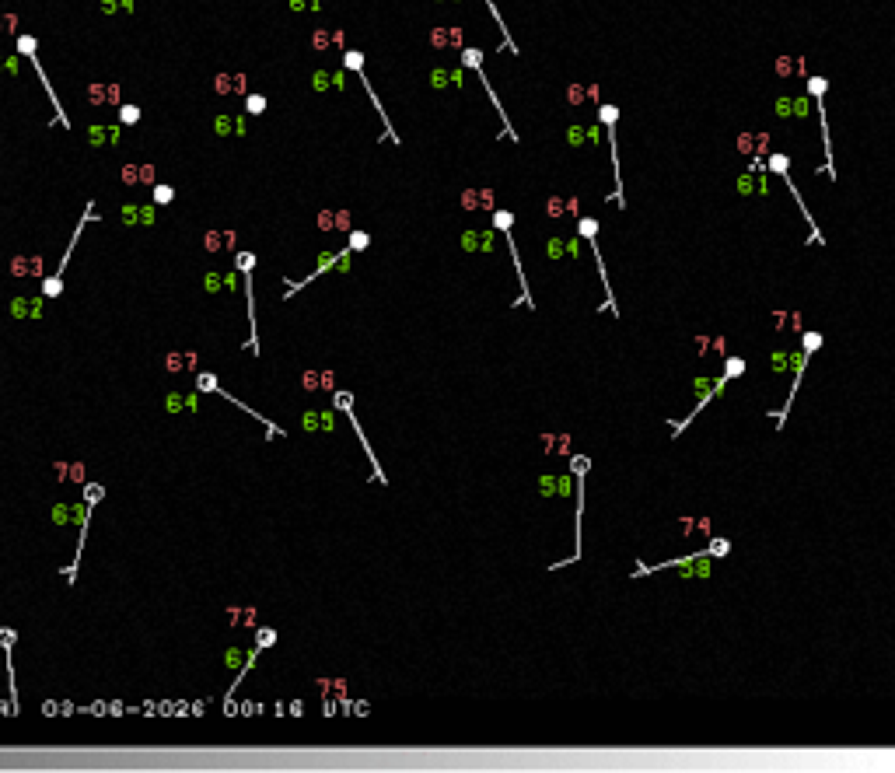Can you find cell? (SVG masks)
<instances>
[{"instance_id": "obj_1", "label": "cell", "mask_w": 895, "mask_h": 773, "mask_svg": "<svg viewBox=\"0 0 895 773\" xmlns=\"http://www.w3.org/2000/svg\"><path fill=\"white\" fill-rule=\"evenodd\" d=\"M822 347V336L819 333H804V340H801V357H797V378H794V385H790V399H787V406H783V413H776V423L783 427V420L790 413V406H794V399H797V382H801V367L808 364V357L815 354Z\"/></svg>"}, {"instance_id": "obj_2", "label": "cell", "mask_w": 895, "mask_h": 773, "mask_svg": "<svg viewBox=\"0 0 895 773\" xmlns=\"http://www.w3.org/2000/svg\"><path fill=\"white\" fill-rule=\"evenodd\" d=\"M598 119L608 130V147H612V172H616V200H623V176H619V151H616V119L619 109L616 105H598Z\"/></svg>"}, {"instance_id": "obj_3", "label": "cell", "mask_w": 895, "mask_h": 773, "mask_svg": "<svg viewBox=\"0 0 895 773\" xmlns=\"http://www.w3.org/2000/svg\"><path fill=\"white\" fill-rule=\"evenodd\" d=\"M826 88H829V84H826V77H808V95H812L815 102H822V98H826Z\"/></svg>"}, {"instance_id": "obj_4", "label": "cell", "mask_w": 895, "mask_h": 773, "mask_svg": "<svg viewBox=\"0 0 895 773\" xmlns=\"http://www.w3.org/2000/svg\"><path fill=\"white\" fill-rule=\"evenodd\" d=\"M266 109V98L262 95H248V113H262Z\"/></svg>"}, {"instance_id": "obj_5", "label": "cell", "mask_w": 895, "mask_h": 773, "mask_svg": "<svg viewBox=\"0 0 895 773\" xmlns=\"http://www.w3.org/2000/svg\"><path fill=\"white\" fill-rule=\"evenodd\" d=\"M172 196H175V193H172L168 185H158V189H154V200H158V203H172Z\"/></svg>"}, {"instance_id": "obj_6", "label": "cell", "mask_w": 895, "mask_h": 773, "mask_svg": "<svg viewBox=\"0 0 895 773\" xmlns=\"http://www.w3.org/2000/svg\"><path fill=\"white\" fill-rule=\"evenodd\" d=\"M120 116H122V122H137V116H140V109H137V105H122V113H120Z\"/></svg>"}, {"instance_id": "obj_7", "label": "cell", "mask_w": 895, "mask_h": 773, "mask_svg": "<svg viewBox=\"0 0 895 773\" xmlns=\"http://www.w3.org/2000/svg\"><path fill=\"white\" fill-rule=\"evenodd\" d=\"M221 284H224V280H221L217 273H210V277H207V291H221Z\"/></svg>"}, {"instance_id": "obj_8", "label": "cell", "mask_w": 895, "mask_h": 773, "mask_svg": "<svg viewBox=\"0 0 895 773\" xmlns=\"http://www.w3.org/2000/svg\"><path fill=\"white\" fill-rule=\"evenodd\" d=\"M200 385H203V389H207V392H210V389H217V382H214V378H210V374H200Z\"/></svg>"}, {"instance_id": "obj_9", "label": "cell", "mask_w": 895, "mask_h": 773, "mask_svg": "<svg viewBox=\"0 0 895 773\" xmlns=\"http://www.w3.org/2000/svg\"><path fill=\"white\" fill-rule=\"evenodd\" d=\"M350 245H354V248H364V245H367V235H354V238H350Z\"/></svg>"}, {"instance_id": "obj_10", "label": "cell", "mask_w": 895, "mask_h": 773, "mask_svg": "<svg viewBox=\"0 0 895 773\" xmlns=\"http://www.w3.org/2000/svg\"><path fill=\"white\" fill-rule=\"evenodd\" d=\"M325 42H329V39H325V32H315V50H322Z\"/></svg>"}]
</instances>
